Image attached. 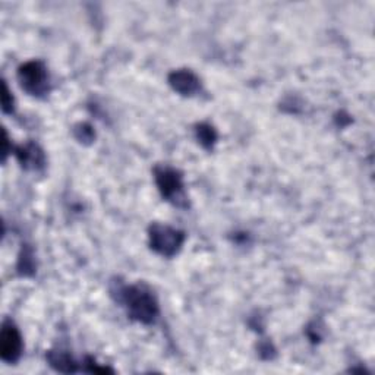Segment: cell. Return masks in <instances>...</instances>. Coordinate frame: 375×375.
Segmentation results:
<instances>
[{"instance_id": "3957f363", "label": "cell", "mask_w": 375, "mask_h": 375, "mask_svg": "<svg viewBox=\"0 0 375 375\" xmlns=\"http://www.w3.org/2000/svg\"><path fill=\"white\" fill-rule=\"evenodd\" d=\"M18 80L21 87L36 97L45 95L49 91V73L41 62L33 60L24 63L18 71Z\"/></svg>"}, {"instance_id": "30bf717a", "label": "cell", "mask_w": 375, "mask_h": 375, "mask_svg": "<svg viewBox=\"0 0 375 375\" xmlns=\"http://www.w3.org/2000/svg\"><path fill=\"white\" fill-rule=\"evenodd\" d=\"M19 271L23 274H28L34 271V264H33V255L29 252H24V255L21 256L19 260Z\"/></svg>"}, {"instance_id": "7a4b0ae2", "label": "cell", "mask_w": 375, "mask_h": 375, "mask_svg": "<svg viewBox=\"0 0 375 375\" xmlns=\"http://www.w3.org/2000/svg\"><path fill=\"white\" fill-rule=\"evenodd\" d=\"M185 233L166 224H153L149 229V245L152 248L165 256H173L184 245Z\"/></svg>"}, {"instance_id": "52a82bcc", "label": "cell", "mask_w": 375, "mask_h": 375, "mask_svg": "<svg viewBox=\"0 0 375 375\" xmlns=\"http://www.w3.org/2000/svg\"><path fill=\"white\" fill-rule=\"evenodd\" d=\"M16 157L19 160V163L25 169L38 170L45 166V154H43L41 149L33 143L19 147L16 149Z\"/></svg>"}, {"instance_id": "5b68a950", "label": "cell", "mask_w": 375, "mask_h": 375, "mask_svg": "<svg viewBox=\"0 0 375 375\" xmlns=\"http://www.w3.org/2000/svg\"><path fill=\"white\" fill-rule=\"evenodd\" d=\"M23 353V337L12 321H5L0 333V356L8 363H15Z\"/></svg>"}, {"instance_id": "8fae6325", "label": "cell", "mask_w": 375, "mask_h": 375, "mask_svg": "<svg viewBox=\"0 0 375 375\" xmlns=\"http://www.w3.org/2000/svg\"><path fill=\"white\" fill-rule=\"evenodd\" d=\"M2 103H3V110L6 113L12 112V107H14V99L12 95H9V90L6 87V84L3 82V94H2Z\"/></svg>"}, {"instance_id": "9c48e42d", "label": "cell", "mask_w": 375, "mask_h": 375, "mask_svg": "<svg viewBox=\"0 0 375 375\" xmlns=\"http://www.w3.org/2000/svg\"><path fill=\"white\" fill-rule=\"evenodd\" d=\"M197 132H198V139L201 141V144L207 148H210L214 144V141H216V132H214L213 128L208 125L198 126Z\"/></svg>"}, {"instance_id": "8992f818", "label": "cell", "mask_w": 375, "mask_h": 375, "mask_svg": "<svg viewBox=\"0 0 375 375\" xmlns=\"http://www.w3.org/2000/svg\"><path fill=\"white\" fill-rule=\"evenodd\" d=\"M169 82L178 93L184 95H194L199 91V80L189 71H176L170 75Z\"/></svg>"}, {"instance_id": "277c9868", "label": "cell", "mask_w": 375, "mask_h": 375, "mask_svg": "<svg viewBox=\"0 0 375 375\" xmlns=\"http://www.w3.org/2000/svg\"><path fill=\"white\" fill-rule=\"evenodd\" d=\"M156 182L162 195L178 207H186L184 182L176 170L162 167L156 170Z\"/></svg>"}, {"instance_id": "6da1fadb", "label": "cell", "mask_w": 375, "mask_h": 375, "mask_svg": "<svg viewBox=\"0 0 375 375\" xmlns=\"http://www.w3.org/2000/svg\"><path fill=\"white\" fill-rule=\"evenodd\" d=\"M121 302L125 304L131 318L144 324H152L158 314L154 295L143 286H126L119 291Z\"/></svg>"}, {"instance_id": "ba28073f", "label": "cell", "mask_w": 375, "mask_h": 375, "mask_svg": "<svg viewBox=\"0 0 375 375\" xmlns=\"http://www.w3.org/2000/svg\"><path fill=\"white\" fill-rule=\"evenodd\" d=\"M50 365L60 371V372H77V363L72 361V358L63 352H50L49 353Z\"/></svg>"}]
</instances>
